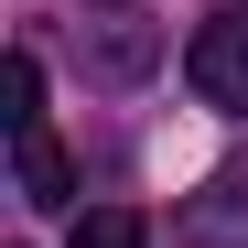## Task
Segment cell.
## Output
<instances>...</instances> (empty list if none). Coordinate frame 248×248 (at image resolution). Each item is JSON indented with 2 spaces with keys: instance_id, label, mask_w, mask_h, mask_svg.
Wrapping results in <instances>:
<instances>
[{
  "instance_id": "cell-5",
  "label": "cell",
  "mask_w": 248,
  "mask_h": 248,
  "mask_svg": "<svg viewBox=\"0 0 248 248\" xmlns=\"http://www.w3.org/2000/svg\"><path fill=\"white\" fill-rule=\"evenodd\" d=\"M65 194H76V162L32 130V140H22V205H65Z\"/></svg>"
},
{
  "instance_id": "cell-4",
  "label": "cell",
  "mask_w": 248,
  "mask_h": 248,
  "mask_svg": "<svg viewBox=\"0 0 248 248\" xmlns=\"http://www.w3.org/2000/svg\"><path fill=\"white\" fill-rule=\"evenodd\" d=\"M0 119H11V140H32V130H44V65H32V54H11V65H0Z\"/></svg>"
},
{
  "instance_id": "cell-3",
  "label": "cell",
  "mask_w": 248,
  "mask_h": 248,
  "mask_svg": "<svg viewBox=\"0 0 248 248\" xmlns=\"http://www.w3.org/2000/svg\"><path fill=\"white\" fill-rule=\"evenodd\" d=\"M184 248H248V162H227V173L184 205Z\"/></svg>"
},
{
  "instance_id": "cell-1",
  "label": "cell",
  "mask_w": 248,
  "mask_h": 248,
  "mask_svg": "<svg viewBox=\"0 0 248 248\" xmlns=\"http://www.w3.org/2000/svg\"><path fill=\"white\" fill-rule=\"evenodd\" d=\"M184 76H194L205 108H237L248 119V11H216V22H205L194 54H184Z\"/></svg>"
},
{
  "instance_id": "cell-2",
  "label": "cell",
  "mask_w": 248,
  "mask_h": 248,
  "mask_svg": "<svg viewBox=\"0 0 248 248\" xmlns=\"http://www.w3.org/2000/svg\"><path fill=\"white\" fill-rule=\"evenodd\" d=\"M76 44H87V65L108 76V87H130V76H151V54H162V32H151L140 11H97L87 32H76Z\"/></svg>"
},
{
  "instance_id": "cell-6",
  "label": "cell",
  "mask_w": 248,
  "mask_h": 248,
  "mask_svg": "<svg viewBox=\"0 0 248 248\" xmlns=\"http://www.w3.org/2000/svg\"><path fill=\"white\" fill-rule=\"evenodd\" d=\"M76 248H151V216L140 205H97V216H76Z\"/></svg>"
}]
</instances>
